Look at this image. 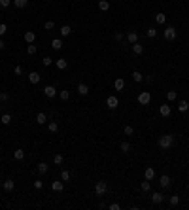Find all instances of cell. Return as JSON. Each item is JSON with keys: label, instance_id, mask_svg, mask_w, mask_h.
Returning <instances> with one entry per match:
<instances>
[{"label": "cell", "instance_id": "obj_1", "mask_svg": "<svg viewBox=\"0 0 189 210\" xmlns=\"http://www.w3.org/2000/svg\"><path fill=\"white\" fill-rule=\"evenodd\" d=\"M172 144H174V136L172 135H163L159 138V148L161 150H170Z\"/></svg>", "mask_w": 189, "mask_h": 210}, {"label": "cell", "instance_id": "obj_2", "mask_svg": "<svg viewBox=\"0 0 189 210\" xmlns=\"http://www.w3.org/2000/svg\"><path fill=\"white\" fill-rule=\"evenodd\" d=\"M163 36H165L166 42H174V40H176V36H178V32H176L174 27H166V29L163 30Z\"/></svg>", "mask_w": 189, "mask_h": 210}, {"label": "cell", "instance_id": "obj_3", "mask_svg": "<svg viewBox=\"0 0 189 210\" xmlns=\"http://www.w3.org/2000/svg\"><path fill=\"white\" fill-rule=\"evenodd\" d=\"M108 191V184L104 180H100V182H96L95 184V195H99V197H102L104 193Z\"/></svg>", "mask_w": 189, "mask_h": 210}, {"label": "cell", "instance_id": "obj_4", "mask_svg": "<svg viewBox=\"0 0 189 210\" xmlns=\"http://www.w3.org/2000/svg\"><path fill=\"white\" fill-rule=\"evenodd\" d=\"M138 102L142 104V106H148V104L151 102V93L150 91H142V93L138 95Z\"/></svg>", "mask_w": 189, "mask_h": 210}, {"label": "cell", "instance_id": "obj_5", "mask_svg": "<svg viewBox=\"0 0 189 210\" xmlns=\"http://www.w3.org/2000/svg\"><path fill=\"white\" fill-rule=\"evenodd\" d=\"M106 106H108L110 110H115L117 106H119V99H117L115 95H110L108 99H106Z\"/></svg>", "mask_w": 189, "mask_h": 210}, {"label": "cell", "instance_id": "obj_6", "mask_svg": "<svg viewBox=\"0 0 189 210\" xmlns=\"http://www.w3.org/2000/svg\"><path fill=\"white\" fill-rule=\"evenodd\" d=\"M44 95L47 97V99H53V97L59 95V91L55 89V85H46V87H44Z\"/></svg>", "mask_w": 189, "mask_h": 210}, {"label": "cell", "instance_id": "obj_7", "mask_svg": "<svg viewBox=\"0 0 189 210\" xmlns=\"http://www.w3.org/2000/svg\"><path fill=\"white\" fill-rule=\"evenodd\" d=\"M159 114L163 116V117H169L172 114V108H170V104H161V108H159Z\"/></svg>", "mask_w": 189, "mask_h": 210}, {"label": "cell", "instance_id": "obj_8", "mask_svg": "<svg viewBox=\"0 0 189 210\" xmlns=\"http://www.w3.org/2000/svg\"><path fill=\"white\" fill-rule=\"evenodd\" d=\"M163 201H165V195L161 193V191H155V193L151 195V202H153V205H161Z\"/></svg>", "mask_w": 189, "mask_h": 210}, {"label": "cell", "instance_id": "obj_9", "mask_svg": "<svg viewBox=\"0 0 189 210\" xmlns=\"http://www.w3.org/2000/svg\"><path fill=\"white\" fill-rule=\"evenodd\" d=\"M2 186H4V191H6V193H11V191H13V187H15V182L8 178V180H4V184H2Z\"/></svg>", "mask_w": 189, "mask_h": 210}, {"label": "cell", "instance_id": "obj_10", "mask_svg": "<svg viewBox=\"0 0 189 210\" xmlns=\"http://www.w3.org/2000/svg\"><path fill=\"white\" fill-rule=\"evenodd\" d=\"M125 38H127L129 44H136V42H138V32L136 30H131V32H127V36H125Z\"/></svg>", "mask_w": 189, "mask_h": 210}, {"label": "cell", "instance_id": "obj_11", "mask_svg": "<svg viewBox=\"0 0 189 210\" xmlns=\"http://www.w3.org/2000/svg\"><path fill=\"white\" fill-rule=\"evenodd\" d=\"M34 40H36V32L34 30H27L25 32V42L27 44H34Z\"/></svg>", "mask_w": 189, "mask_h": 210}, {"label": "cell", "instance_id": "obj_12", "mask_svg": "<svg viewBox=\"0 0 189 210\" xmlns=\"http://www.w3.org/2000/svg\"><path fill=\"white\" fill-rule=\"evenodd\" d=\"M62 46H65V44H62V40H61V38H53V40H51V47H53L55 51H61V49H62Z\"/></svg>", "mask_w": 189, "mask_h": 210}, {"label": "cell", "instance_id": "obj_13", "mask_svg": "<svg viewBox=\"0 0 189 210\" xmlns=\"http://www.w3.org/2000/svg\"><path fill=\"white\" fill-rule=\"evenodd\" d=\"M40 80H42V76H40L38 72H30V74H29V81L32 83V85H36V83H40Z\"/></svg>", "mask_w": 189, "mask_h": 210}, {"label": "cell", "instance_id": "obj_14", "mask_svg": "<svg viewBox=\"0 0 189 210\" xmlns=\"http://www.w3.org/2000/svg\"><path fill=\"white\" fill-rule=\"evenodd\" d=\"M144 178L151 182L153 178H155V169H151V167H148V169H146V170H144Z\"/></svg>", "mask_w": 189, "mask_h": 210}, {"label": "cell", "instance_id": "obj_15", "mask_svg": "<svg viewBox=\"0 0 189 210\" xmlns=\"http://www.w3.org/2000/svg\"><path fill=\"white\" fill-rule=\"evenodd\" d=\"M78 93H80L81 97L89 95V85H87V83H78Z\"/></svg>", "mask_w": 189, "mask_h": 210}, {"label": "cell", "instance_id": "obj_16", "mask_svg": "<svg viewBox=\"0 0 189 210\" xmlns=\"http://www.w3.org/2000/svg\"><path fill=\"white\" fill-rule=\"evenodd\" d=\"M159 184H161V187H163V189H166V187L170 186V178L166 176V174H163V176L159 178Z\"/></svg>", "mask_w": 189, "mask_h": 210}, {"label": "cell", "instance_id": "obj_17", "mask_svg": "<svg viewBox=\"0 0 189 210\" xmlns=\"http://www.w3.org/2000/svg\"><path fill=\"white\" fill-rule=\"evenodd\" d=\"M36 123L38 125H46L47 123V116L44 114V112H38V114H36Z\"/></svg>", "mask_w": 189, "mask_h": 210}, {"label": "cell", "instance_id": "obj_18", "mask_svg": "<svg viewBox=\"0 0 189 210\" xmlns=\"http://www.w3.org/2000/svg\"><path fill=\"white\" fill-rule=\"evenodd\" d=\"M59 32H61L62 38H66V36H70V32H72V27H70V25H62Z\"/></svg>", "mask_w": 189, "mask_h": 210}, {"label": "cell", "instance_id": "obj_19", "mask_svg": "<svg viewBox=\"0 0 189 210\" xmlns=\"http://www.w3.org/2000/svg\"><path fill=\"white\" fill-rule=\"evenodd\" d=\"M132 53H134V55H142V53H144V46L140 44V42L132 44Z\"/></svg>", "mask_w": 189, "mask_h": 210}, {"label": "cell", "instance_id": "obj_20", "mask_svg": "<svg viewBox=\"0 0 189 210\" xmlns=\"http://www.w3.org/2000/svg\"><path fill=\"white\" fill-rule=\"evenodd\" d=\"M36 169H38V172H40V174H46L47 170H49V165H47L46 161H42V163H38Z\"/></svg>", "mask_w": 189, "mask_h": 210}, {"label": "cell", "instance_id": "obj_21", "mask_svg": "<svg viewBox=\"0 0 189 210\" xmlns=\"http://www.w3.org/2000/svg\"><path fill=\"white\" fill-rule=\"evenodd\" d=\"M114 87H115V91H123V89H125V80H123V78H117V80L114 81Z\"/></svg>", "mask_w": 189, "mask_h": 210}, {"label": "cell", "instance_id": "obj_22", "mask_svg": "<svg viewBox=\"0 0 189 210\" xmlns=\"http://www.w3.org/2000/svg\"><path fill=\"white\" fill-rule=\"evenodd\" d=\"M11 4H13V6H15V8H17V10H23V8H25V6H27V4H29V0H11Z\"/></svg>", "mask_w": 189, "mask_h": 210}, {"label": "cell", "instance_id": "obj_23", "mask_svg": "<svg viewBox=\"0 0 189 210\" xmlns=\"http://www.w3.org/2000/svg\"><path fill=\"white\" fill-rule=\"evenodd\" d=\"M51 189L53 191H62V189H65V182H53V184H51Z\"/></svg>", "mask_w": 189, "mask_h": 210}, {"label": "cell", "instance_id": "obj_24", "mask_svg": "<svg viewBox=\"0 0 189 210\" xmlns=\"http://www.w3.org/2000/svg\"><path fill=\"white\" fill-rule=\"evenodd\" d=\"M55 65H57L59 70H65V68L68 66V61H66L65 57H61V59H57V62H55Z\"/></svg>", "mask_w": 189, "mask_h": 210}, {"label": "cell", "instance_id": "obj_25", "mask_svg": "<svg viewBox=\"0 0 189 210\" xmlns=\"http://www.w3.org/2000/svg\"><path fill=\"white\" fill-rule=\"evenodd\" d=\"M99 10L100 11H108L110 10V2L108 0H99Z\"/></svg>", "mask_w": 189, "mask_h": 210}, {"label": "cell", "instance_id": "obj_26", "mask_svg": "<svg viewBox=\"0 0 189 210\" xmlns=\"http://www.w3.org/2000/svg\"><path fill=\"white\" fill-rule=\"evenodd\" d=\"M155 23L157 25H165L166 23V15L165 13H155Z\"/></svg>", "mask_w": 189, "mask_h": 210}, {"label": "cell", "instance_id": "obj_27", "mask_svg": "<svg viewBox=\"0 0 189 210\" xmlns=\"http://www.w3.org/2000/svg\"><path fill=\"white\" fill-rule=\"evenodd\" d=\"M13 157H15V161H23L25 159V150H15V151H13Z\"/></svg>", "mask_w": 189, "mask_h": 210}, {"label": "cell", "instance_id": "obj_28", "mask_svg": "<svg viewBox=\"0 0 189 210\" xmlns=\"http://www.w3.org/2000/svg\"><path fill=\"white\" fill-rule=\"evenodd\" d=\"M178 110L181 112V114H184V112H187V110H189V102H187V100H180V102H178Z\"/></svg>", "mask_w": 189, "mask_h": 210}, {"label": "cell", "instance_id": "obj_29", "mask_svg": "<svg viewBox=\"0 0 189 210\" xmlns=\"http://www.w3.org/2000/svg\"><path fill=\"white\" fill-rule=\"evenodd\" d=\"M131 76H132V81H136V83H140V81H142V80H144V76H142V72H138V70H134V72H132Z\"/></svg>", "mask_w": 189, "mask_h": 210}, {"label": "cell", "instance_id": "obj_30", "mask_svg": "<svg viewBox=\"0 0 189 210\" xmlns=\"http://www.w3.org/2000/svg\"><path fill=\"white\" fill-rule=\"evenodd\" d=\"M47 131H49V132H57L59 131V123L57 121H49V123H47Z\"/></svg>", "mask_w": 189, "mask_h": 210}, {"label": "cell", "instance_id": "obj_31", "mask_svg": "<svg viewBox=\"0 0 189 210\" xmlns=\"http://www.w3.org/2000/svg\"><path fill=\"white\" fill-rule=\"evenodd\" d=\"M146 36H148V38H157V30H155V27H150V29L148 30H146Z\"/></svg>", "mask_w": 189, "mask_h": 210}, {"label": "cell", "instance_id": "obj_32", "mask_svg": "<svg viewBox=\"0 0 189 210\" xmlns=\"http://www.w3.org/2000/svg\"><path fill=\"white\" fill-rule=\"evenodd\" d=\"M140 189H142L144 193H148V191L151 189V184H150V180H146V182H142V184H140Z\"/></svg>", "mask_w": 189, "mask_h": 210}, {"label": "cell", "instance_id": "obj_33", "mask_svg": "<svg viewBox=\"0 0 189 210\" xmlns=\"http://www.w3.org/2000/svg\"><path fill=\"white\" fill-rule=\"evenodd\" d=\"M176 99H178V93H176V91H169V93H166V100H169V102H174Z\"/></svg>", "mask_w": 189, "mask_h": 210}, {"label": "cell", "instance_id": "obj_34", "mask_svg": "<svg viewBox=\"0 0 189 210\" xmlns=\"http://www.w3.org/2000/svg\"><path fill=\"white\" fill-rule=\"evenodd\" d=\"M70 178H72V174H70V172H68L66 169L61 172V180H62V182H70Z\"/></svg>", "mask_w": 189, "mask_h": 210}, {"label": "cell", "instance_id": "obj_35", "mask_svg": "<svg viewBox=\"0 0 189 210\" xmlns=\"http://www.w3.org/2000/svg\"><path fill=\"white\" fill-rule=\"evenodd\" d=\"M53 163H55V165H62V163H65V155H61V153H57V155L53 157Z\"/></svg>", "mask_w": 189, "mask_h": 210}, {"label": "cell", "instance_id": "obj_36", "mask_svg": "<svg viewBox=\"0 0 189 210\" xmlns=\"http://www.w3.org/2000/svg\"><path fill=\"white\" fill-rule=\"evenodd\" d=\"M59 97H61V100H68L70 99V93L66 89H62V91H59Z\"/></svg>", "mask_w": 189, "mask_h": 210}, {"label": "cell", "instance_id": "obj_37", "mask_svg": "<svg viewBox=\"0 0 189 210\" xmlns=\"http://www.w3.org/2000/svg\"><path fill=\"white\" fill-rule=\"evenodd\" d=\"M42 65H44L46 68H49V66L53 65V59H51V57H44V59H42Z\"/></svg>", "mask_w": 189, "mask_h": 210}, {"label": "cell", "instance_id": "obj_38", "mask_svg": "<svg viewBox=\"0 0 189 210\" xmlns=\"http://www.w3.org/2000/svg\"><path fill=\"white\" fill-rule=\"evenodd\" d=\"M180 205V195H172L170 197V206H178Z\"/></svg>", "mask_w": 189, "mask_h": 210}, {"label": "cell", "instance_id": "obj_39", "mask_svg": "<svg viewBox=\"0 0 189 210\" xmlns=\"http://www.w3.org/2000/svg\"><path fill=\"white\" fill-rule=\"evenodd\" d=\"M36 51H38V47L34 46V44H29V47H27V53H29V55H36Z\"/></svg>", "mask_w": 189, "mask_h": 210}, {"label": "cell", "instance_id": "obj_40", "mask_svg": "<svg viewBox=\"0 0 189 210\" xmlns=\"http://www.w3.org/2000/svg\"><path fill=\"white\" fill-rule=\"evenodd\" d=\"M0 119H2L4 125H10V123H11V116H10V114H2V117H0Z\"/></svg>", "mask_w": 189, "mask_h": 210}, {"label": "cell", "instance_id": "obj_41", "mask_svg": "<svg viewBox=\"0 0 189 210\" xmlns=\"http://www.w3.org/2000/svg\"><path fill=\"white\" fill-rule=\"evenodd\" d=\"M119 148H121V151H123V153H129L131 144H129V142H121V144H119Z\"/></svg>", "mask_w": 189, "mask_h": 210}, {"label": "cell", "instance_id": "obj_42", "mask_svg": "<svg viewBox=\"0 0 189 210\" xmlns=\"http://www.w3.org/2000/svg\"><path fill=\"white\" fill-rule=\"evenodd\" d=\"M44 29H46V30H53V29H55V23H53L51 19L46 21V23H44Z\"/></svg>", "mask_w": 189, "mask_h": 210}, {"label": "cell", "instance_id": "obj_43", "mask_svg": "<svg viewBox=\"0 0 189 210\" xmlns=\"http://www.w3.org/2000/svg\"><path fill=\"white\" fill-rule=\"evenodd\" d=\"M123 132H125L127 136H131L132 132H134V129H132V125H125V127H123Z\"/></svg>", "mask_w": 189, "mask_h": 210}, {"label": "cell", "instance_id": "obj_44", "mask_svg": "<svg viewBox=\"0 0 189 210\" xmlns=\"http://www.w3.org/2000/svg\"><path fill=\"white\" fill-rule=\"evenodd\" d=\"M123 38H125V34H123L121 30H117V32H114V40H115V42H121Z\"/></svg>", "mask_w": 189, "mask_h": 210}, {"label": "cell", "instance_id": "obj_45", "mask_svg": "<svg viewBox=\"0 0 189 210\" xmlns=\"http://www.w3.org/2000/svg\"><path fill=\"white\" fill-rule=\"evenodd\" d=\"M6 32H8V25H6V23H0V36H4Z\"/></svg>", "mask_w": 189, "mask_h": 210}, {"label": "cell", "instance_id": "obj_46", "mask_svg": "<svg viewBox=\"0 0 189 210\" xmlns=\"http://www.w3.org/2000/svg\"><path fill=\"white\" fill-rule=\"evenodd\" d=\"M10 4H11V0H0V8H10Z\"/></svg>", "mask_w": 189, "mask_h": 210}, {"label": "cell", "instance_id": "obj_47", "mask_svg": "<svg viewBox=\"0 0 189 210\" xmlns=\"http://www.w3.org/2000/svg\"><path fill=\"white\" fill-rule=\"evenodd\" d=\"M0 100H2V102H8L10 100V95L6 93V91H4V93H0Z\"/></svg>", "mask_w": 189, "mask_h": 210}, {"label": "cell", "instance_id": "obj_48", "mask_svg": "<svg viewBox=\"0 0 189 210\" xmlns=\"http://www.w3.org/2000/svg\"><path fill=\"white\" fill-rule=\"evenodd\" d=\"M13 72H15L17 76H21V74H23V66H21V65H17L15 68H13Z\"/></svg>", "mask_w": 189, "mask_h": 210}, {"label": "cell", "instance_id": "obj_49", "mask_svg": "<svg viewBox=\"0 0 189 210\" xmlns=\"http://www.w3.org/2000/svg\"><path fill=\"white\" fill-rule=\"evenodd\" d=\"M42 186H44L42 180H34V187H36V189H42Z\"/></svg>", "mask_w": 189, "mask_h": 210}, {"label": "cell", "instance_id": "obj_50", "mask_svg": "<svg viewBox=\"0 0 189 210\" xmlns=\"http://www.w3.org/2000/svg\"><path fill=\"white\" fill-rule=\"evenodd\" d=\"M121 206L119 205H117V202H112V205H110V210H119Z\"/></svg>", "mask_w": 189, "mask_h": 210}, {"label": "cell", "instance_id": "obj_51", "mask_svg": "<svg viewBox=\"0 0 189 210\" xmlns=\"http://www.w3.org/2000/svg\"><path fill=\"white\" fill-rule=\"evenodd\" d=\"M6 49V44H4V40H0V51Z\"/></svg>", "mask_w": 189, "mask_h": 210}]
</instances>
